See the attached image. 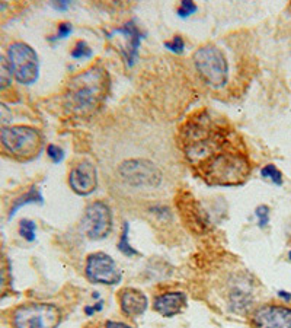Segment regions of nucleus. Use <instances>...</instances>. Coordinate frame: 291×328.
Instances as JSON below:
<instances>
[{
  "mask_svg": "<svg viewBox=\"0 0 291 328\" xmlns=\"http://www.w3.org/2000/svg\"><path fill=\"white\" fill-rule=\"evenodd\" d=\"M253 328H291V308L262 305L252 314Z\"/></svg>",
  "mask_w": 291,
  "mask_h": 328,
  "instance_id": "obj_10",
  "label": "nucleus"
},
{
  "mask_svg": "<svg viewBox=\"0 0 291 328\" xmlns=\"http://www.w3.org/2000/svg\"><path fill=\"white\" fill-rule=\"evenodd\" d=\"M105 328H132L130 326H127L124 323H117V321H108Z\"/></svg>",
  "mask_w": 291,
  "mask_h": 328,
  "instance_id": "obj_30",
  "label": "nucleus"
},
{
  "mask_svg": "<svg viewBox=\"0 0 291 328\" xmlns=\"http://www.w3.org/2000/svg\"><path fill=\"white\" fill-rule=\"evenodd\" d=\"M47 155L54 164H60L64 159V150L57 145H48L47 146Z\"/></svg>",
  "mask_w": 291,
  "mask_h": 328,
  "instance_id": "obj_25",
  "label": "nucleus"
},
{
  "mask_svg": "<svg viewBox=\"0 0 291 328\" xmlns=\"http://www.w3.org/2000/svg\"><path fill=\"white\" fill-rule=\"evenodd\" d=\"M120 299V306L123 314L127 315L128 318H138L141 317L149 306V300L147 296L134 287H125L120 292L118 295Z\"/></svg>",
  "mask_w": 291,
  "mask_h": 328,
  "instance_id": "obj_13",
  "label": "nucleus"
},
{
  "mask_svg": "<svg viewBox=\"0 0 291 328\" xmlns=\"http://www.w3.org/2000/svg\"><path fill=\"white\" fill-rule=\"evenodd\" d=\"M194 66L200 78L211 88H221L229 79V64L224 53L215 45H204L194 54Z\"/></svg>",
  "mask_w": 291,
  "mask_h": 328,
  "instance_id": "obj_3",
  "label": "nucleus"
},
{
  "mask_svg": "<svg viewBox=\"0 0 291 328\" xmlns=\"http://www.w3.org/2000/svg\"><path fill=\"white\" fill-rule=\"evenodd\" d=\"M70 56L76 60H80V59H90L92 57V48L89 47V44L83 40H79V41L75 44Z\"/></svg>",
  "mask_w": 291,
  "mask_h": 328,
  "instance_id": "obj_21",
  "label": "nucleus"
},
{
  "mask_svg": "<svg viewBox=\"0 0 291 328\" xmlns=\"http://www.w3.org/2000/svg\"><path fill=\"white\" fill-rule=\"evenodd\" d=\"M69 185L79 196H89L98 187V171L93 162L83 159L76 164L69 174Z\"/></svg>",
  "mask_w": 291,
  "mask_h": 328,
  "instance_id": "obj_11",
  "label": "nucleus"
},
{
  "mask_svg": "<svg viewBox=\"0 0 291 328\" xmlns=\"http://www.w3.org/2000/svg\"><path fill=\"white\" fill-rule=\"evenodd\" d=\"M92 308H93V311H95V312L102 311V308H104V300H98V302H96V303H95Z\"/></svg>",
  "mask_w": 291,
  "mask_h": 328,
  "instance_id": "obj_32",
  "label": "nucleus"
},
{
  "mask_svg": "<svg viewBox=\"0 0 291 328\" xmlns=\"http://www.w3.org/2000/svg\"><path fill=\"white\" fill-rule=\"evenodd\" d=\"M86 277L92 283L99 285H118L123 279V273L118 268L112 257L105 252H93L86 260L84 267Z\"/></svg>",
  "mask_w": 291,
  "mask_h": 328,
  "instance_id": "obj_9",
  "label": "nucleus"
},
{
  "mask_svg": "<svg viewBox=\"0 0 291 328\" xmlns=\"http://www.w3.org/2000/svg\"><path fill=\"white\" fill-rule=\"evenodd\" d=\"M84 312H86V315H87V317H92V315L95 314V311H93V308H92V306H86V308H84Z\"/></svg>",
  "mask_w": 291,
  "mask_h": 328,
  "instance_id": "obj_33",
  "label": "nucleus"
},
{
  "mask_svg": "<svg viewBox=\"0 0 291 328\" xmlns=\"http://www.w3.org/2000/svg\"><path fill=\"white\" fill-rule=\"evenodd\" d=\"M118 38L121 40V54L124 56L125 61H127V66L128 67H132L137 57H138V50H140V45L143 41V34L140 32V30L137 28V25L134 22H127L124 27L118 28V30H114L108 38Z\"/></svg>",
  "mask_w": 291,
  "mask_h": 328,
  "instance_id": "obj_12",
  "label": "nucleus"
},
{
  "mask_svg": "<svg viewBox=\"0 0 291 328\" xmlns=\"http://www.w3.org/2000/svg\"><path fill=\"white\" fill-rule=\"evenodd\" d=\"M278 298H281L283 300L286 302H290L291 300V293L287 290H278Z\"/></svg>",
  "mask_w": 291,
  "mask_h": 328,
  "instance_id": "obj_31",
  "label": "nucleus"
},
{
  "mask_svg": "<svg viewBox=\"0 0 291 328\" xmlns=\"http://www.w3.org/2000/svg\"><path fill=\"white\" fill-rule=\"evenodd\" d=\"M165 47H166L169 51H172V53H175V54H182L184 50H185V41H184L182 37L176 35V37H173L170 41L165 42Z\"/></svg>",
  "mask_w": 291,
  "mask_h": 328,
  "instance_id": "obj_24",
  "label": "nucleus"
},
{
  "mask_svg": "<svg viewBox=\"0 0 291 328\" xmlns=\"http://www.w3.org/2000/svg\"><path fill=\"white\" fill-rule=\"evenodd\" d=\"M255 214L258 217V226L259 228H266L269 223V207L265 205H261L256 207Z\"/></svg>",
  "mask_w": 291,
  "mask_h": 328,
  "instance_id": "obj_23",
  "label": "nucleus"
},
{
  "mask_svg": "<svg viewBox=\"0 0 291 328\" xmlns=\"http://www.w3.org/2000/svg\"><path fill=\"white\" fill-rule=\"evenodd\" d=\"M108 89L109 75L95 64L72 78L66 92L67 105L76 114H89L102 104Z\"/></svg>",
  "mask_w": 291,
  "mask_h": 328,
  "instance_id": "obj_1",
  "label": "nucleus"
},
{
  "mask_svg": "<svg viewBox=\"0 0 291 328\" xmlns=\"http://www.w3.org/2000/svg\"><path fill=\"white\" fill-rule=\"evenodd\" d=\"M61 312L51 303H26L15 309L12 317L13 328H57Z\"/></svg>",
  "mask_w": 291,
  "mask_h": 328,
  "instance_id": "obj_6",
  "label": "nucleus"
},
{
  "mask_svg": "<svg viewBox=\"0 0 291 328\" xmlns=\"http://www.w3.org/2000/svg\"><path fill=\"white\" fill-rule=\"evenodd\" d=\"M35 232H37V225H35V222H32V220H29V219H22V220H21V223H19V235H21L24 239H26L28 242L35 241V238H37Z\"/></svg>",
  "mask_w": 291,
  "mask_h": 328,
  "instance_id": "obj_20",
  "label": "nucleus"
},
{
  "mask_svg": "<svg viewBox=\"0 0 291 328\" xmlns=\"http://www.w3.org/2000/svg\"><path fill=\"white\" fill-rule=\"evenodd\" d=\"M0 142L9 153L29 159L41 150L42 134L34 127L12 125L0 131Z\"/></svg>",
  "mask_w": 291,
  "mask_h": 328,
  "instance_id": "obj_4",
  "label": "nucleus"
},
{
  "mask_svg": "<svg viewBox=\"0 0 291 328\" xmlns=\"http://www.w3.org/2000/svg\"><path fill=\"white\" fill-rule=\"evenodd\" d=\"M12 119H13V114L10 111V108L0 102V131L6 127H9V124L12 123Z\"/></svg>",
  "mask_w": 291,
  "mask_h": 328,
  "instance_id": "obj_26",
  "label": "nucleus"
},
{
  "mask_svg": "<svg viewBox=\"0 0 291 328\" xmlns=\"http://www.w3.org/2000/svg\"><path fill=\"white\" fill-rule=\"evenodd\" d=\"M250 174L248 158L236 150H221L204 164L203 175L212 185H239Z\"/></svg>",
  "mask_w": 291,
  "mask_h": 328,
  "instance_id": "obj_2",
  "label": "nucleus"
},
{
  "mask_svg": "<svg viewBox=\"0 0 291 328\" xmlns=\"http://www.w3.org/2000/svg\"><path fill=\"white\" fill-rule=\"evenodd\" d=\"M289 260L291 261V249H290V252H289Z\"/></svg>",
  "mask_w": 291,
  "mask_h": 328,
  "instance_id": "obj_34",
  "label": "nucleus"
},
{
  "mask_svg": "<svg viewBox=\"0 0 291 328\" xmlns=\"http://www.w3.org/2000/svg\"><path fill=\"white\" fill-rule=\"evenodd\" d=\"M128 235H130V225H128V222H124L123 232H121V237H120V239H118V251H120L121 254H124L125 257H130V258H131V257L138 255V251L131 246L130 241H128Z\"/></svg>",
  "mask_w": 291,
  "mask_h": 328,
  "instance_id": "obj_16",
  "label": "nucleus"
},
{
  "mask_svg": "<svg viewBox=\"0 0 291 328\" xmlns=\"http://www.w3.org/2000/svg\"><path fill=\"white\" fill-rule=\"evenodd\" d=\"M70 6V1H53L51 3V7L57 9V10H67V7Z\"/></svg>",
  "mask_w": 291,
  "mask_h": 328,
  "instance_id": "obj_29",
  "label": "nucleus"
},
{
  "mask_svg": "<svg viewBox=\"0 0 291 328\" xmlns=\"http://www.w3.org/2000/svg\"><path fill=\"white\" fill-rule=\"evenodd\" d=\"M82 229L92 241L105 239L112 229V211L104 202H93L86 207Z\"/></svg>",
  "mask_w": 291,
  "mask_h": 328,
  "instance_id": "obj_8",
  "label": "nucleus"
},
{
  "mask_svg": "<svg viewBox=\"0 0 291 328\" xmlns=\"http://www.w3.org/2000/svg\"><path fill=\"white\" fill-rule=\"evenodd\" d=\"M230 302L232 305L235 306L236 311H242V309H246L252 302V298L248 292L245 290H240V289H235L230 295Z\"/></svg>",
  "mask_w": 291,
  "mask_h": 328,
  "instance_id": "obj_17",
  "label": "nucleus"
},
{
  "mask_svg": "<svg viewBox=\"0 0 291 328\" xmlns=\"http://www.w3.org/2000/svg\"><path fill=\"white\" fill-rule=\"evenodd\" d=\"M261 175L262 178L265 179H269L271 182H274L275 185H283L284 182V178H283V172L272 164L265 165L262 169H261Z\"/></svg>",
  "mask_w": 291,
  "mask_h": 328,
  "instance_id": "obj_18",
  "label": "nucleus"
},
{
  "mask_svg": "<svg viewBox=\"0 0 291 328\" xmlns=\"http://www.w3.org/2000/svg\"><path fill=\"white\" fill-rule=\"evenodd\" d=\"M72 32H73V25H72L70 22H61V24H58L57 34L51 38V41L64 40V38H67Z\"/></svg>",
  "mask_w": 291,
  "mask_h": 328,
  "instance_id": "obj_28",
  "label": "nucleus"
},
{
  "mask_svg": "<svg viewBox=\"0 0 291 328\" xmlns=\"http://www.w3.org/2000/svg\"><path fill=\"white\" fill-rule=\"evenodd\" d=\"M7 61L13 78L22 85H32L40 76V60L26 42H13L7 50Z\"/></svg>",
  "mask_w": 291,
  "mask_h": 328,
  "instance_id": "obj_5",
  "label": "nucleus"
},
{
  "mask_svg": "<svg viewBox=\"0 0 291 328\" xmlns=\"http://www.w3.org/2000/svg\"><path fill=\"white\" fill-rule=\"evenodd\" d=\"M197 4L194 3V1H188V0H184V1H181V4H179V7H178V15L181 16V18H188V16H191L192 13H195L197 12Z\"/></svg>",
  "mask_w": 291,
  "mask_h": 328,
  "instance_id": "obj_27",
  "label": "nucleus"
},
{
  "mask_svg": "<svg viewBox=\"0 0 291 328\" xmlns=\"http://www.w3.org/2000/svg\"><path fill=\"white\" fill-rule=\"evenodd\" d=\"M44 203V197H42L41 191L38 187H31L25 194L19 196L18 199L13 200V205L10 207V211H9V219H12L15 216V213L26 205H42Z\"/></svg>",
  "mask_w": 291,
  "mask_h": 328,
  "instance_id": "obj_15",
  "label": "nucleus"
},
{
  "mask_svg": "<svg viewBox=\"0 0 291 328\" xmlns=\"http://www.w3.org/2000/svg\"><path fill=\"white\" fill-rule=\"evenodd\" d=\"M7 283H9V270H7V263H6L4 255L0 252V296L4 293Z\"/></svg>",
  "mask_w": 291,
  "mask_h": 328,
  "instance_id": "obj_22",
  "label": "nucleus"
},
{
  "mask_svg": "<svg viewBox=\"0 0 291 328\" xmlns=\"http://www.w3.org/2000/svg\"><path fill=\"white\" fill-rule=\"evenodd\" d=\"M188 298L184 292H167L159 295L153 300V309L162 317L172 318L186 308Z\"/></svg>",
  "mask_w": 291,
  "mask_h": 328,
  "instance_id": "obj_14",
  "label": "nucleus"
},
{
  "mask_svg": "<svg viewBox=\"0 0 291 328\" xmlns=\"http://www.w3.org/2000/svg\"><path fill=\"white\" fill-rule=\"evenodd\" d=\"M120 178L132 188H158L162 184L160 169L147 159H128L118 168Z\"/></svg>",
  "mask_w": 291,
  "mask_h": 328,
  "instance_id": "obj_7",
  "label": "nucleus"
},
{
  "mask_svg": "<svg viewBox=\"0 0 291 328\" xmlns=\"http://www.w3.org/2000/svg\"><path fill=\"white\" fill-rule=\"evenodd\" d=\"M12 78L13 75H12L7 59L0 56V90H4L12 85Z\"/></svg>",
  "mask_w": 291,
  "mask_h": 328,
  "instance_id": "obj_19",
  "label": "nucleus"
}]
</instances>
